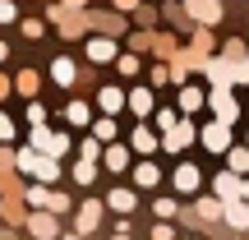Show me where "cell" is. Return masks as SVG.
I'll list each match as a JSON object with an SVG mask.
<instances>
[{
  "instance_id": "1",
  "label": "cell",
  "mask_w": 249,
  "mask_h": 240,
  "mask_svg": "<svg viewBox=\"0 0 249 240\" xmlns=\"http://www.w3.org/2000/svg\"><path fill=\"white\" fill-rule=\"evenodd\" d=\"M33 148L46 152V157H60L65 148H70V134H51V129H37L33 134Z\"/></svg>"
},
{
  "instance_id": "2",
  "label": "cell",
  "mask_w": 249,
  "mask_h": 240,
  "mask_svg": "<svg viewBox=\"0 0 249 240\" xmlns=\"http://www.w3.org/2000/svg\"><path fill=\"white\" fill-rule=\"evenodd\" d=\"M203 148H208V152H226V148H231V125L213 120V125L203 129Z\"/></svg>"
},
{
  "instance_id": "3",
  "label": "cell",
  "mask_w": 249,
  "mask_h": 240,
  "mask_svg": "<svg viewBox=\"0 0 249 240\" xmlns=\"http://www.w3.org/2000/svg\"><path fill=\"white\" fill-rule=\"evenodd\" d=\"M189 143H194V125H189V120H180L176 129H166L161 148H166V152H180V148H189Z\"/></svg>"
},
{
  "instance_id": "4",
  "label": "cell",
  "mask_w": 249,
  "mask_h": 240,
  "mask_svg": "<svg viewBox=\"0 0 249 240\" xmlns=\"http://www.w3.org/2000/svg\"><path fill=\"white\" fill-rule=\"evenodd\" d=\"M185 5H189V14L203 18V23H217V18H222V5H217V0H185Z\"/></svg>"
},
{
  "instance_id": "5",
  "label": "cell",
  "mask_w": 249,
  "mask_h": 240,
  "mask_svg": "<svg viewBox=\"0 0 249 240\" xmlns=\"http://www.w3.org/2000/svg\"><path fill=\"white\" fill-rule=\"evenodd\" d=\"M213 111H217V120H222V125H231V120H235V102H231V92H226V88H217V92H213Z\"/></svg>"
},
{
  "instance_id": "6",
  "label": "cell",
  "mask_w": 249,
  "mask_h": 240,
  "mask_svg": "<svg viewBox=\"0 0 249 240\" xmlns=\"http://www.w3.org/2000/svg\"><path fill=\"white\" fill-rule=\"evenodd\" d=\"M217 199H226V203H231V199H240V176H235V171L217 176Z\"/></svg>"
},
{
  "instance_id": "7",
  "label": "cell",
  "mask_w": 249,
  "mask_h": 240,
  "mask_svg": "<svg viewBox=\"0 0 249 240\" xmlns=\"http://www.w3.org/2000/svg\"><path fill=\"white\" fill-rule=\"evenodd\" d=\"M198 180H203V176H198L194 166H180V171H176V189H180V194H194Z\"/></svg>"
},
{
  "instance_id": "8",
  "label": "cell",
  "mask_w": 249,
  "mask_h": 240,
  "mask_svg": "<svg viewBox=\"0 0 249 240\" xmlns=\"http://www.w3.org/2000/svg\"><path fill=\"white\" fill-rule=\"evenodd\" d=\"M97 222H102V203H83V208H79V231L88 236Z\"/></svg>"
},
{
  "instance_id": "9",
  "label": "cell",
  "mask_w": 249,
  "mask_h": 240,
  "mask_svg": "<svg viewBox=\"0 0 249 240\" xmlns=\"http://www.w3.org/2000/svg\"><path fill=\"white\" fill-rule=\"evenodd\" d=\"M222 217H226V222H231V226H249V203H240V199H231Z\"/></svg>"
},
{
  "instance_id": "10",
  "label": "cell",
  "mask_w": 249,
  "mask_h": 240,
  "mask_svg": "<svg viewBox=\"0 0 249 240\" xmlns=\"http://www.w3.org/2000/svg\"><path fill=\"white\" fill-rule=\"evenodd\" d=\"M28 226H33V236H42V240H55V217H51V213H37Z\"/></svg>"
},
{
  "instance_id": "11",
  "label": "cell",
  "mask_w": 249,
  "mask_h": 240,
  "mask_svg": "<svg viewBox=\"0 0 249 240\" xmlns=\"http://www.w3.org/2000/svg\"><path fill=\"white\" fill-rule=\"evenodd\" d=\"M129 111H134V116H148V111H152V92H148V88L129 92Z\"/></svg>"
},
{
  "instance_id": "12",
  "label": "cell",
  "mask_w": 249,
  "mask_h": 240,
  "mask_svg": "<svg viewBox=\"0 0 249 240\" xmlns=\"http://www.w3.org/2000/svg\"><path fill=\"white\" fill-rule=\"evenodd\" d=\"M97 102H102V111L111 116V111H120V107H124V92H120V88H102V97H97Z\"/></svg>"
},
{
  "instance_id": "13",
  "label": "cell",
  "mask_w": 249,
  "mask_h": 240,
  "mask_svg": "<svg viewBox=\"0 0 249 240\" xmlns=\"http://www.w3.org/2000/svg\"><path fill=\"white\" fill-rule=\"evenodd\" d=\"M111 208H116V213H134V194L129 189H111V199H107Z\"/></svg>"
},
{
  "instance_id": "14",
  "label": "cell",
  "mask_w": 249,
  "mask_h": 240,
  "mask_svg": "<svg viewBox=\"0 0 249 240\" xmlns=\"http://www.w3.org/2000/svg\"><path fill=\"white\" fill-rule=\"evenodd\" d=\"M88 55H92V60H111V55H116V46H111L107 37H97V42H88Z\"/></svg>"
},
{
  "instance_id": "15",
  "label": "cell",
  "mask_w": 249,
  "mask_h": 240,
  "mask_svg": "<svg viewBox=\"0 0 249 240\" xmlns=\"http://www.w3.org/2000/svg\"><path fill=\"white\" fill-rule=\"evenodd\" d=\"M134 180H139V185H143V189H152V185H157V180H161V176H157V166H152V162H143V166H139V171H134Z\"/></svg>"
},
{
  "instance_id": "16",
  "label": "cell",
  "mask_w": 249,
  "mask_h": 240,
  "mask_svg": "<svg viewBox=\"0 0 249 240\" xmlns=\"http://www.w3.org/2000/svg\"><path fill=\"white\" fill-rule=\"evenodd\" d=\"M198 107H203V92H198V88H185V92H180V111H198Z\"/></svg>"
},
{
  "instance_id": "17",
  "label": "cell",
  "mask_w": 249,
  "mask_h": 240,
  "mask_svg": "<svg viewBox=\"0 0 249 240\" xmlns=\"http://www.w3.org/2000/svg\"><path fill=\"white\" fill-rule=\"evenodd\" d=\"M226 213V203H217V199H203V203H198V217H203V222H213V217H222Z\"/></svg>"
},
{
  "instance_id": "18",
  "label": "cell",
  "mask_w": 249,
  "mask_h": 240,
  "mask_svg": "<svg viewBox=\"0 0 249 240\" xmlns=\"http://www.w3.org/2000/svg\"><path fill=\"white\" fill-rule=\"evenodd\" d=\"M51 79H55V83H74V65H70V60H55V65H51Z\"/></svg>"
},
{
  "instance_id": "19",
  "label": "cell",
  "mask_w": 249,
  "mask_h": 240,
  "mask_svg": "<svg viewBox=\"0 0 249 240\" xmlns=\"http://www.w3.org/2000/svg\"><path fill=\"white\" fill-rule=\"evenodd\" d=\"M107 166L111 171H124V166H129V152H124V148H107Z\"/></svg>"
},
{
  "instance_id": "20",
  "label": "cell",
  "mask_w": 249,
  "mask_h": 240,
  "mask_svg": "<svg viewBox=\"0 0 249 240\" xmlns=\"http://www.w3.org/2000/svg\"><path fill=\"white\" fill-rule=\"evenodd\" d=\"M231 171H235V176L249 171V148H231Z\"/></svg>"
},
{
  "instance_id": "21",
  "label": "cell",
  "mask_w": 249,
  "mask_h": 240,
  "mask_svg": "<svg viewBox=\"0 0 249 240\" xmlns=\"http://www.w3.org/2000/svg\"><path fill=\"white\" fill-rule=\"evenodd\" d=\"M92 176H97L92 162H79V166H74V180H79V185H92Z\"/></svg>"
},
{
  "instance_id": "22",
  "label": "cell",
  "mask_w": 249,
  "mask_h": 240,
  "mask_svg": "<svg viewBox=\"0 0 249 240\" xmlns=\"http://www.w3.org/2000/svg\"><path fill=\"white\" fill-rule=\"evenodd\" d=\"M134 148H139V152H152V148H157V139H152L148 129H134Z\"/></svg>"
},
{
  "instance_id": "23",
  "label": "cell",
  "mask_w": 249,
  "mask_h": 240,
  "mask_svg": "<svg viewBox=\"0 0 249 240\" xmlns=\"http://www.w3.org/2000/svg\"><path fill=\"white\" fill-rule=\"evenodd\" d=\"M65 116H70V125H88V107H83V102H70Z\"/></svg>"
},
{
  "instance_id": "24",
  "label": "cell",
  "mask_w": 249,
  "mask_h": 240,
  "mask_svg": "<svg viewBox=\"0 0 249 240\" xmlns=\"http://www.w3.org/2000/svg\"><path fill=\"white\" fill-rule=\"evenodd\" d=\"M92 134H97V139H116V120H97V125H92Z\"/></svg>"
},
{
  "instance_id": "25",
  "label": "cell",
  "mask_w": 249,
  "mask_h": 240,
  "mask_svg": "<svg viewBox=\"0 0 249 240\" xmlns=\"http://www.w3.org/2000/svg\"><path fill=\"white\" fill-rule=\"evenodd\" d=\"M65 208H70V199H65V194H51V199H46V213H65Z\"/></svg>"
},
{
  "instance_id": "26",
  "label": "cell",
  "mask_w": 249,
  "mask_h": 240,
  "mask_svg": "<svg viewBox=\"0 0 249 240\" xmlns=\"http://www.w3.org/2000/svg\"><path fill=\"white\" fill-rule=\"evenodd\" d=\"M46 199H51V194H46L42 185H37V189H28V203H37V208H46Z\"/></svg>"
},
{
  "instance_id": "27",
  "label": "cell",
  "mask_w": 249,
  "mask_h": 240,
  "mask_svg": "<svg viewBox=\"0 0 249 240\" xmlns=\"http://www.w3.org/2000/svg\"><path fill=\"white\" fill-rule=\"evenodd\" d=\"M79 152H83V162H97V139H88V143H79Z\"/></svg>"
},
{
  "instance_id": "28",
  "label": "cell",
  "mask_w": 249,
  "mask_h": 240,
  "mask_svg": "<svg viewBox=\"0 0 249 240\" xmlns=\"http://www.w3.org/2000/svg\"><path fill=\"white\" fill-rule=\"evenodd\" d=\"M157 217H176V199H157Z\"/></svg>"
},
{
  "instance_id": "29",
  "label": "cell",
  "mask_w": 249,
  "mask_h": 240,
  "mask_svg": "<svg viewBox=\"0 0 249 240\" xmlns=\"http://www.w3.org/2000/svg\"><path fill=\"white\" fill-rule=\"evenodd\" d=\"M0 23H14V5L9 0H0Z\"/></svg>"
},
{
  "instance_id": "30",
  "label": "cell",
  "mask_w": 249,
  "mask_h": 240,
  "mask_svg": "<svg viewBox=\"0 0 249 240\" xmlns=\"http://www.w3.org/2000/svg\"><path fill=\"white\" fill-rule=\"evenodd\" d=\"M0 139H14V120L9 116H0Z\"/></svg>"
},
{
  "instance_id": "31",
  "label": "cell",
  "mask_w": 249,
  "mask_h": 240,
  "mask_svg": "<svg viewBox=\"0 0 249 240\" xmlns=\"http://www.w3.org/2000/svg\"><path fill=\"white\" fill-rule=\"evenodd\" d=\"M171 236H176V231H171V226H166V222H161V226H157V231H152V240H171Z\"/></svg>"
},
{
  "instance_id": "32",
  "label": "cell",
  "mask_w": 249,
  "mask_h": 240,
  "mask_svg": "<svg viewBox=\"0 0 249 240\" xmlns=\"http://www.w3.org/2000/svg\"><path fill=\"white\" fill-rule=\"evenodd\" d=\"M116 5H120V9H134V5H139V0H116Z\"/></svg>"
},
{
  "instance_id": "33",
  "label": "cell",
  "mask_w": 249,
  "mask_h": 240,
  "mask_svg": "<svg viewBox=\"0 0 249 240\" xmlns=\"http://www.w3.org/2000/svg\"><path fill=\"white\" fill-rule=\"evenodd\" d=\"M240 199H249V180H245V185H240Z\"/></svg>"
},
{
  "instance_id": "34",
  "label": "cell",
  "mask_w": 249,
  "mask_h": 240,
  "mask_svg": "<svg viewBox=\"0 0 249 240\" xmlns=\"http://www.w3.org/2000/svg\"><path fill=\"white\" fill-rule=\"evenodd\" d=\"M5 88H9V83H5V79H0V97H5Z\"/></svg>"
},
{
  "instance_id": "35",
  "label": "cell",
  "mask_w": 249,
  "mask_h": 240,
  "mask_svg": "<svg viewBox=\"0 0 249 240\" xmlns=\"http://www.w3.org/2000/svg\"><path fill=\"white\" fill-rule=\"evenodd\" d=\"M0 60H5V42H0Z\"/></svg>"
},
{
  "instance_id": "36",
  "label": "cell",
  "mask_w": 249,
  "mask_h": 240,
  "mask_svg": "<svg viewBox=\"0 0 249 240\" xmlns=\"http://www.w3.org/2000/svg\"><path fill=\"white\" fill-rule=\"evenodd\" d=\"M245 70H249V60H245Z\"/></svg>"
},
{
  "instance_id": "37",
  "label": "cell",
  "mask_w": 249,
  "mask_h": 240,
  "mask_svg": "<svg viewBox=\"0 0 249 240\" xmlns=\"http://www.w3.org/2000/svg\"><path fill=\"white\" fill-rule=\"evenodd\" d=\"M70 240H79V236H70Z\"/></svg>"
},
{
  "instance_id": "38",
  "label": "cell",
  "mask_w": 249,
  "mask_h": 240,
  "mask_svg": "<svg viewBox=\"0 0 249 240\" xmlns=\"http://www.w3.org/2000/svg\"><path fill=\"white\" fill-rule=\"evenodd\" d=\"M116 240H124V236H116Z\"/></svg>"
}]
</instances>
